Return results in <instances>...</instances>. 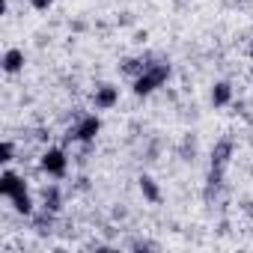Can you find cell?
I'll return each mask as SVG.
<instances>
[{
    "instance_id": "1",
    "label": "cell",
    "mask_w": 253,
    "mask_h": 253,
    "mask_svg": "<svg viewBox=\"0 0 253 253\" xmlns=\"http://www.w3.org/2000/svg\"><path fill=\"white\" fill-rule=\"evenodd\" d=\"M170 75H173V66H170L167 60H155L143 75H137V78L131 81V89H134L137 98H149L152 92H158V89L170 81Z\"/></svg>"
},
{
    "instance_id": "2",
    "label": "cell",
    "mask_w": 253,
    "mask_h": 253,
    "mask_svg": "<svg viewBox=\"0 0 253 253\" xmlns=\"http://www.w3.org/2000/svg\"><path fill=\"white\" fill-rule=\"evenodd\" d=\"M98 134H101V119L95 113H81L66 128V143H95Z\"/></svg>"
},
{
    "instance_id": "3",
    "label": "cell",
    "mask_w": 253,
    "mask_h": 253,
    "mask_svg": "<svg viewBox=\"0 0 253 253\" xmlns=\"http://www.w3.org/2000/svg\"><path fill=\"white\" fill-rule=\"evenodd\" d=\"M39 170L54 176V179H63L69 173V155L63 146H45L42 155H39Z\"/></svg>"
},
{
    "instance_id": "4",
    "label": "cell",
    "mask_w": 253,
    "mask_h": 253,
    "mask_svg": "<svg viewBox=\"0 0 253 253\" xmlns=\"http://www.w3.org/2000/svg\"><path fill=\"white\" fill-rule=\"evenodd\" d=\"M155 63V54H137V57H125V60H119V75H125V78H137V75H143L149 66Z\"/></svg>"
},
{
    "instance_id": "5",
    "label": "cell",
    "mask_w": 253,
    "mask_h": 253,
    "mask_svg": "<svg viewBox=\"0 0 253 253\" xmlns=\"http://www.w3.org/2000/svg\"><path fill=\"white\" fill-rule=\"evenodd\" d=\"M24 191H30L27 188V182H24V176L21 173H15V170H3L0 173V197H15V194H24Z\"/></svg>"
},
{
    "instance_id": "6",
    "label": "cell",
    "mask_w": 253,
    "mask_h": 253,
    "mask_svg": "<svg viewBox=\"0 0 253 253\" xmlns=\"http://www.w3.org/2000/svg\"><path fill=\"white\" fill-rule=\"evenodd\" d=\"M92 104L95 110H113L119 104V86L113 84H98L95 92H92Z\"/></svg>"
},
{
    "instance_id": "7",
    "label": "cell",
    "mask_w": 253,
    "mask_h": 253,
    "mask_svg": "<svg viewBox=\"0 0 253 253\" xmlns=\"http://www.w3.org/2000/svg\"><path fill=\"white\" fill-rule=\"evenodd\" d=\"M232 152H235V140H232V137L214 140V146H211V152H209V167H226L229 158H232Z\"/></svg>"
},
{
    "instance_id": "8",
    "label": "cell",
    "mask_w": 253,
    "mask_h": 253,
    "mask_svg": "<svg viewBox=\"0 0 253 253\" xmlns=\"http://www.w3.org/2000/svg\"><path fill=\"white\" fill-rule=\"evenodd\" d=\"M30 226H33V232L36 235H51L54 232V226H57V211H51V209H39V211H33L30 214Z\"/></svg>"
},
{
    "instance_id": "9",
    "label": "cell",
    "mask_w": 253,
    "mask_h": 253,
    "mask_svg": "<svg viewBox=\"0 0 253 253\" xmlns=\"http://www.w3.org/2000/svg\"><path fill=\"white\" fill-rule=\"evenodd\" d=\"M39 197H42V206L45 209H51V211H63V203H66V197H63V188L57 185V182H48V185H42V191H39Z\"/></svg>"
},
{
    "instance_id": "10",
    "label": "cell",
    "mask_w": 253,
    "mask_h": 253,
    "mask_svg": "<svg viewBox=\"0 0 253 253\" xmlns=\"http://www.w3.org/2000/svg\"><path fill=\"white\" fill-rule=\"evenodd\" d=\"M137 188H140L143 200H146V203H152V206H158V203L164 200V194H161L158 182H155V179H152L149 173H140V176H137Z\"/></svg>"
},
{
    "instance_id": "11",
    "label": "cell",
    "mask_w": 253,
    "mask_h": 253,
    "mask_svg": "<svg viewBox=\"0 0 253 253\" xmlns=\"http://www.w3.org/2000/svg\"><path fill=\"white\" fill-rule=\"evenodd\" d=\"M24 63H27L24 51H21V48H9V51L3 54V60H0V69H3L6 75H18V72L24 69Z\"/></svg>"
},
{
    "instance_id": "12",
    "label": "cell",
    "mask_w": 253,
    "mask_h": 253,
    "mask_svg": "<svg viewBox=\"0 0 253 253\" xmlns=\"http://www.w3.org/2000/svg\"><path fill=\"white\" fill-rule=\"evenodd\" d=\"M232 84L229 81H214V86H211V107H226V104H232Z\"/></svg>"
},
{
    "instance_id": "13",
    "label": "cell",
    "mask_w": 253,
    "mask_h": 253,
    "mask_svg": "<svg viewBox=\"0 0 253 253\" xmlns=\"http://www.w3.org/2000/svg\"><path fill=\"white\" fill-rule=\"evenodd\" d=\"M197 152H200L197 134H185L182 143L176 146V155H179V161H185V164H194V161H197Z\"/></svg>"
},
{
    "instance_id": "14",
    "label": "cell",
    "mask_w": 253,
    "mask_h": 253,
    "mask_svg": "<svg viewBox=\"0 0 253 253\" xmlns=\"http://www.w3.org/2000/svg\"><path fill=\"white\" fill-rule=\"evenodd\" d=\"M9 203H12L15 214H21V217H30V214L36 211V206H33V197H30V191H24V194H15V197H9Z\"/></svg>"
},
{
    "instance_id": "15",
    "label": "cell",
    "mask_w": 253,
    "mask_h": 253,
    "mask_svg": "<svg viewBox=\"0 0 253 253\" xmlns=\"http://www.w3.org/2000/svg\"><path fill=\"white\" fill-rule=\"evenodd\" d=\"M161 149H164V143H161V137H152L146 146H143V158L149 161V164H155V161H161Z\"/></svg>"
},
{
    "instance_id": "16",
    "label": "cell",
    "mask_w": 253,
    "mask_h": 253,
    "mask_svg": "<svg viewBox=\"0 0 253 253\" xmlns=\"http://www.w3.org/2000/svg\"><path fill=\"white\" fill-rule=\"evenodd\" d=\"M161 244L158 241H149V238H131L128 241V250H158Z\"/></svg>"
},
{
    "instance_id": "17",
    "label": "cell",
    "mask_w": 253,
    "mask_h": 253,
    "mask_svg": "<svg viewBox=\"0 0 253 253\" xmlns=\"http://www.w3.org/2000/svg\"><path fill=\"white\" fill-rule=\"evenodd\" d=\"M0 161H3V164L15 161V143L12 140H3V146H0Z\"/></svg>"
},
{
    "instance_id": "18",
    "label": "cell",
    "mask_w": 253,
    "mask_h": 253,
    "mask_svg": "<svg viewBox=\"0 0 253 253\" xmlns=\"http://www.w3.org/2000/svg\"><path fill=\"white\" fill-rule=\"evenodd\" d=\"M110 217L113 220H125V217H128V209H125V206H113L110 209Z\"/></svg>"
},
{
    "instance_id": "19",
    "label": "cell",
    "mask_w": 253,
    "mask_h": 253,
    "mask_svg": "<svg viewBox=\"0 0 253 253\" xmlns=\"http://www.w3.org/2000/svg\"><path fill=\"white\" fill-rule=\"evenodd\" d=\"M51 3H54V0H33V9H39V12H45V9H51Z\"/></svg>"
},
{
    "instance_id": "20",
    "label": "cell",
    "mask_w": 253,
    "mask_h": 253,
    "mask_svg": "<svg viewBox=\"0 0 253 253\" xmlns=\"http://www.w3.org/2000/svg\"><path fill=\"white\" fill-rule=\"evenodd\" d=\"M241 211H244V214L250 217V223H253V200H244V203H241Z\"/></svg>"
},
{
    "instance_id": "21",
    "label": "cell",
    "mask_w": 253,
    "mask_h": 253,
    "mask_svg": "<svg viewBox=\"0 0 253 253\" xmlns=\"http://www.w3.org/2000/svg\"><path fill=\"white\" fill-rule=\"evenodd\" d=\"M75 188H78V191H89L92 185H89V179H86V176H81V179L75 182Z\"/></svg>"
},
{
    "instance_id": "22",
    "label": "cell",
    "mask_w": 253,
    "mask_h": 253,
    "mask_svg": "<svg viewBox=\"0 0 253 253\" xmlns=\"http://www.w3.org/2000/svg\"><path fill=\"white\" fill-rule=\"evenodd\" d=\"M119 24H134V15H131V12H122V15H119Z\"/></svg>"
},
{
    "instance_id": "23",
    "label": "cell",
    "mask_w": 253,
    "mask_h": 253,
    "mask_svg": "<svg viewBox=\"0 0 253 253\" xmlns=\"http://www.w3.org/2000/svg\"><path fill=\"white\" fill-rule=\"evenodd\" d=\"M72 30H75V33H84V30H86V24H84V21H75V24H72Z\"/></svg>"
},
{
    "instance_id": "24",
    "label": "cell",
    "mask_w": 253,
    "mask_h": 253,
    "mask_svg": "<svg viewBox=\"0 0 253 253\" xmlns=\"http://www.w3.org/2000/svg\"><path fill=\"white\" fill-rule=\"evenodd\" d=\"M146 39H149V33H146V30H143V33H134V42H146Z\"/></svg>"
},
{
    "instance_id": "25",
    "label": "cell",
    "mask_w": 253,
    "mask_h": 253,
    "mask_svg": "<svg viewBox=\"0 0 253 253\" xmlns=\"http://www.w3.org/2000/svg\"><path fill=\"white\" fill-rule=\"evenodd\" d=\"M27 3H33V0H27Z\"/></svg>"
}]
</instances>
